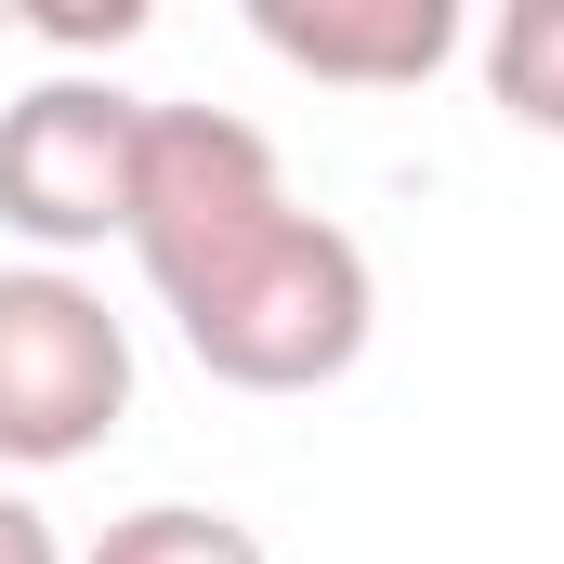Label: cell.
Instances as JSON below:
<instances>
[{"label": "cell", "instance_id": "obj_5", "mask_svg": "<svg viewBox=\"0 0 564 564\" xmlns=\"http://www.w3.org/2000/svg\"><path fill=\"white\" fill-rule=\"evenodd\" d=\"M250 40L328 93H421L459 53V13L446 0H250Z\"/></svg>", "mask_w": 564, "mask_h": 564}, {"label": "cell", "instance_id": "obj_6", "mask_svg": "<svg viewBox=\"0 0 564 564\" xmlns=\"http://www.w3.org/2000/svg\"><path fill=\"white\" fill-rule=\"evenodd\" d=\"M486 93H499V119L564 144V0H512L486 26Z\"/></svg>", "mask_w": 564, "mask_h": 564}, {"label": "cell", "instance_id": "obj_7", "mask_svg": "<svg viewBox=\"0 0 564 564\" xmlns=\"http://www.w3.org/2000/svg\"><path fill=\"white\" fill-rule=\"evenodd\" d=\"M79 564H276V552H263L237 512H210V499H144V512H119Z\"/></svg>", "mask_w": 564, "mask_h": 564}, {"label": "cell", "instance_id": "obj_2", "mask_svg": "<svg viewBox=\"0 0 564 564\" xmlns=\"http://www.w3.org/2000/svg\"><path fill=\"white\" fill-rule=\"evenodd\" d=\"M132 408V328L66 263H0V473H66Z\"/></svg>", "mask_w": 564, "mask_h": 564}, {"label": "cell", "instance_id": "obj_3", "mask_svg": "<svg viewBox=\"0 0 564 564\" xmlns=\"http://www.w3.org/2000/svg\"><path fill=\"white\" fill-rule=\"evenodd\" d=\"M132 171H144V93L119 79H26L0 106V224L26 250L132 237Z\"/></svg>", "mask_w": 564, "mask_h": 564}, {"label": "cell", "instance_id": "obj_1", "mask_svg": "<svg viewBox=\"0 0 564 564\" xmlns=\"http://www.w3.org/2000/svg\"><path fill=\"white\" fill-rule=\"evenodd\" d=\"M158 302H171V328H184V355L210 368V381H237V394H328L355 355H368V315H381V289H368V250L328 224V210H250L237 237H210V250H184V263H158Z\"/></svg>", "mask_w": 564, "mask_h": 564}, {"label": "cell", "instance_id": "obj_4", "mask_svg": "<svg viewBox=\"0 0 564 564\" xmlns=\"http://www.w3.org/2000/svg\"><path fill=\"white\" fill-rule=\"evenodd\" d=\"M276 197H289V171H276V144L250 132L237 106H144V171H132V237L119 250L158 276V263L237 237Z\"/></svg>", "mask_w": 564, "mask_h": 564}, {"label": "cell", "instance_id": "obj_8", "mask_svg": "<svg viewBox=\"0 0 564 564\" xmlns=\"http://www.w3.org/2000/svg\"><path fill=\"white\" fill-rule=\"evenodd\" d=\"M0 564H66V539H53V512H40L26 486H0Z\"/></svg>", "mask_w": 564, "mask_h": 564}]
</instances>
